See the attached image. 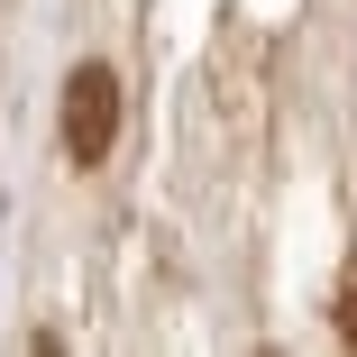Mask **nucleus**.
<instances>
[{"instance_id": "nucleus-2", "label": "nucleus", "mask_w": 357, "mask_h": 357, "mask_svg": "<svg viewBox=\"0 0 357 357\" xmlns=\"http://www.w3.org/2000/svg\"><path fill=\"white\" fill-rule=\"evenodd\" d=\"M339 339L357 348V266H348V284H339Z\"/></svg>"}, {"instance_id": "nucleus-1", "label": "nucleus", "mask_w": 357, "mask_h": 357, "mask_svg": "<svg viewBox=\"0 0 357 357\" xmlns=\"http://www.w3.org/2000/svg\"><path fill=\"white\" fill-rule=\"evenodd\" d=\"M119 147V74L110 64H74V83H64V165H101Z\"/></svg>"}]
</instances>
